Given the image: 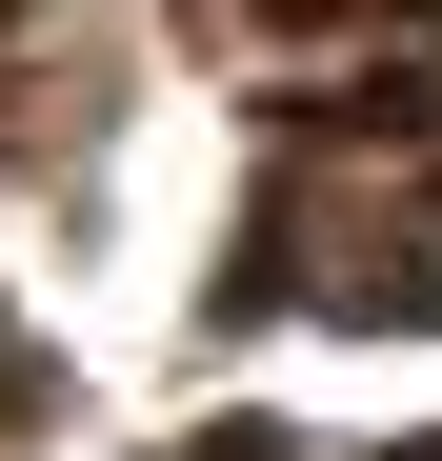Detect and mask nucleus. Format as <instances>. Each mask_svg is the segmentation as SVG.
I'll return each instance as SVG.
<instances>
[{
    "mask_svg": "<svg viewBox=\"0 0 442 461\" xmlns=\"http://www.w3.org/2000/svg\"><path fill=\"white\" fill-rule=\"evenodd\" d=\"M181 461H281V441H262V421H221V441H181Z\"/></svg>",
    "mask_w": 442,
    "mask_h": 461,
    "instance_id": "obj_1",
    "label": "nucleus"
},
{
    "mask_svg": "<svg viewBox=\"0 0 442 461\" xmlns=\"http://www.w3.org/2000/svg\"><path fill=\"white\" fill-rule=\"evenodd\" d=\"M402 461H442V441H402Z\"/></svg>",
    "mask_w": 442,
    "mask_h": 461,
    "instance_id": "obj_2",
    "label": "nucleus"
}]
</instances>
